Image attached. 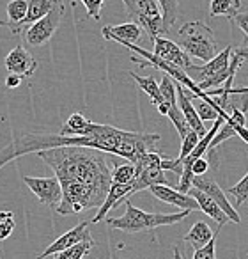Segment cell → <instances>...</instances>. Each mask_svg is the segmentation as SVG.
<instances>
[{"label":"cell","mask_w":248,"mask_h":259,"mask_svg":"<svg viewBox=\"0 0 248 259\" xmlns=\"http://www.w3.org/2000/svg\"><path fill=\"white\" fill-rule=\"evenodd\" d=\"M61 183L59 215H78L101 208L112 185V170L101 151L87 148H54L37 153Z\"/></svg>","instance_id":"1"},{"label":"cell","mask_w":248,"mask_h":259,"mask_svg":"<svg viewBox=\"0 0 248 259\" xmlns=\"http://www.w3.org/2000/svg\"><path fill=\"white\" fill-rule=\"evenodd\" d=\"M190 211L179 213H147L144 209H138L130 201H126V213L115 219H107L108 227L112 229L124 231V233H140V231H151L160 226H172V224L183 222Z\"/></svg>","instance_id":"2"},{"label":"cell","mask_w":248,"mask_h":259,"mask_svg":"<svg viewBox=\"0 0 248 259\" xmlns=\"http://www.w3.org/2000/svg\"><path fill=\"white\" fill-rule=\"evenodd\" d=\"M177 45L188 57L199 59L206 64L216 57V39L213 30L202 22H186L177 30Z\"/></svg>","instance_id":"3"},{"label":"cell","mask_w":248,"mask_h":259,"mask_svg":"<svg viewBox=\"0 0 248 259\" xmlns=\"http://www.w3.org/2000/svg\"><path fill=\"white\" fill-rule=\"evenodd\" d=\"M230 55H232V47L223 48L220 54H216L215 59H211L209 62L202 66H195L191 64L186 69V76L202 91H211V89H218L222 83H225V80L229 78L230 73Z\"/></svg>","instance_id":"4"},{"label":"cell","mask_w":248,"mask_h":259,"mask_svg":"<svg viewBox=\"0 0 248 259\" xmlns=\"http://www.w3.org/2000/svg\"><path fill=\"white\" fill-rule=\"evenodd\" d=\"M126 13L135 25L147 32L149 39L155 41L162 37V13H160V2L156 0H124L122 2Z\"/></svg>","instance_id":"5"},{"label":"cell","mask_w":248,"mask_h":259,"mask_svg":"<svg viewBox=\"0 0 248 259\" xmlns=\"http://www.w3.org/2000/svg\"><path fill=\"white\" fill-rule=\"evenodd\" d=\"M165 156L158 151L145 153L137 163H135V180L131 183V195L155 185H169L165 170H162V160Z\"/></svg>","instance_id":"6"},{"label":"cell","mask_w":248,"mask_h":259,"mask_svg":"<svg viewBox=\"0 0 248 259\" xmlns=\"http://www.w3.org/2000/svg\"><path fill=\"white\" fill-rule=\"evenodd\" d=\"M64 11H66L64 2H57V6L44 18H41L39 22L32 23L29 29L23 30L22 36L25 39V43L30 45V47H43V45H46L54 37L59 25H61Z\"/></svg>","instance_id":"7"},{"label":"cell","mask_w":248,"mask_h":259,"mask_svg":"<svg viewBox=\"0 0 248 259\" xmlns=\"http://www.w3.org/2000/svg\"><path fill=\"white\" fill-rule=\"evenodd\" d=\"M23 183L30 188L34 195L41 201V204L48 206V208H55L59 206L62 199L61 183L55 176L50 178H32V176H23Z\"/></svg>","instance_id":"8"},{"label":"cell","mask_w":248,"mask_h":259,"mask_svg":"<svg viewBox=\"0 0 248 259\" xmlns=\"http://www.w3.org/2000/svg\"><path fill=\"white\" fill-rule=\"evenodd\" d=\"M191 187L197 188V190H201V192H204L208 197H211L213 201H215L216 204L220 206V209H222V211L225 213L227 217H229L230 222H234V224H239L241 222L239 213H237L236 209L230 206V202H229V199H227L225 192L222 190V187H220V185L216 183V181L213 180L211 176H206V174H204V176H195Z\"/></svg>","instance_id":"9"},{"label":"cell","mask_w":248,"mask_h":259,"mask_svg":"<svg viewBox=\"0 0 248 259\" xmlns=\"http://www.w3.org/2000/svg\"><path fill=\"white\" fill-rule=\"evenodd\" d=\"M153 43H155L153 55L158 57L160 61L167 62V64L174 66V68L181 69V71H186V69L191 66V59L184 54L183 48H181L177 43L167 39V37H156Z\"/></svg>","instance_id":"10"},{"label":"cell","mask_w":248,"mask_h":259,"mask_svg":"<svg viewBox=\"0 0 248 259\" xmlns=\"http://www.w3.org/2000/svg\"><path fill=\"white\" fill-rule=\"evenodd\" d=\"M6 69L9 71V75H18L22 78H30L34 76V73L39 68V62L36 57H32L27 48H23L22 45H18L16 48H13L8 54L4 61Z\"/></svg>","instance_id":"11"},{"label":"cell","mask_w":248,"mask_h":259,"mask_svg":"<svg viewBox=\"0 0 248 259\" xmlns=\"http://www.w3.org/2000/svg\"><path fill=\"white\" fill-rule=\"evenodd\" d=\"M92 240L89 233V222H80L78 226H75L73 229H69L68 233H64L62 236H59L50 247L44 248L43 254H39L36 259H44L48 255H54V254H59L62 250H68L69 247H75V245L82 243V241H89Z\"/></svg>","instance_id":"12"},{"label":"cell","mask_w":248,"mask_h":259,"mask_svg":"<svg viewBox=\"0 0 248 259\" xmlns=\"http://www.w3.org/2000/svg\"><path fill=\"white\" fill-rule=\"evenodd\" d=\"M176 96H177V107H179L181 114L184 115V121H186V124L190 126L191 132H195V134L199 135V139H202L206 134H208V130H206L204 122L199 119L193 103H191V100H193L195 96L177 82H176Z\"/></svg>","instance_id":"13"},{"label":"cell","mask_w":248,"mask_h":259,"mask_svg":"<svg viewBox=\"0 0 248 259\" xmlns=\"http://www.w3.org/2000/svg\"><path fill=\"white\" fill-rule=\"evenodd\" d=\"M156 199L167 202V204H172L181 208L183 211H195L199 209V204L195 202L193 197H190L188 194H181L176 188L169 187V185H155V187L147 188Z\"/></svg>","instance_id":"14"},{"label":"cell","mask_w":248,"mask_h":259,"mask_svg":"<svg viewBox=\"0 0 248 259\" xmlns=\"http://www.w3.org/2000/svg\"><path fill=\"white\" fill-rule=\"evenodd\" d=\"M105 39L117 41L121 45H135L142 36V29L138 25H135L133 22L122 23V25H107L101 30Z\"/></svg>","instance_id":"15"},{"label":"cell","mask_w":248,"mask_h":259,"mask_svg":"<svg viewBox=\"0 0 248 259\" xmlns=\"http://www.w3.org/2000/svg\"><path fill=\"white\" fill-rule=\"evenodd\" d=\"M131 197V185H110V190H108L107 194V199H105V202L101 204V208L97 209L96 217L92 219L94 224L101 222V220L107 219V213L110 211V209L117 208L121 202L128 201V199Z\"/></svg>","instance_id":"16"},{"label":"cell","mask_w":248,"mask_h":259,"mask_svg":"<svg viewBox=\"0 0 248 259\" xmlns=\"http://www.w3.org/2000/svg\"><path fill=\"white\" fill-rule=\"evenodd\" d=\"M188 195L195 199V202L199 204V209H201L202 213H206L208 217H211V219L215 220L216 224H218V229L225 226L227 222H230L229 217H227L225 213L220 209V206L216 204V202L213 201L211 197H208L204 192H201V190H197V188L191 187L190 190H188Z\"/></svg>","instance_id":"17"},{"label":"cell","mask_w":248,"mask_h":259,"mask_svg":"<svg viewBox=\"0 0 248 259\" xmlns=\"http://www.w3.org/2000/svg\"><path fill=\"white\" fill-rule=\"evenodd\" d=\"M29 11V2L27 0H11L8 4V29L13 34L23 32V22Z\"/></svg>","instance_id":"18"},{"label":"cell","mask_w":248,"mask_h":259,"mask_svg":"<svg viewBox=\"0 0 248 259\" xmlns=\"http://www.w3.org/2000/svg\"><path fill=\"white\" fill-rule=\"evenodd\" d=\"M90 124L92 121L83 117V114L75 112V114L69 115V119H66V122L61 126V132L59 135L61 137H85L89 134Z\"/></svg>","instance_id":"19"},{"label":"cell","mask_w":248,"mask_h":259,"mask_svg":"<svg viewBox=\"0 0 248 259\" xmlns=\"http://www.w3.org/2000/svg\"><path fill=\"white\" fill-rule=\"evenodd\" d=\"M215 234L216 233L204 222V220H199V222H195L193 226H191V229L188 231V234L184 236V241L190 243L195 250H199V248H202L204 245H208Z\"/></svg>","instance_id":"20"},{"label":"cell","mask_w":248,"mask_h":259,"mask_svg":"<svg viewBox=\"0 0 248 259\" xmlns=\"http://www.w3.org/2000/svg\"><path fill=\"white\" fill-rule=\"evenodd\" d=\"M55 6H57L55 0H30L29 11H27V18H25V22H23V30L29 29L32 23L39 22L41 18H44Z\"/></svg>","instance_id":"21"},{"label":"cell","mask_w":248,"mask_h":259,"mask_svg":"<svg viewBox=\"0 0 248 259\" xmlns=\"http://www.w3.org/2000/svg\"><path fill=\"white\" fill-rule=\"evenodd\" d=\"M241 6H243V2H239V0H211L209 2V15L227 16L229 20H234L236 15H239Z\"/></svg>","instance_id":"22"},{"label":"cell","mask_w":248,"mask_h":259,"mask_svg":"<svg viewBox=\"0 0 248 259\" xmlns=\"http://www.w3.org/2000/svg\"><path fill=\"white\" fill-rule=\"evenodd\" d=\"M160 13H162V37H165L177 20L179 2H176V0H162L160 2Z\"/></svg>","instance_id":"23"},{"label":"cell","mask_w":248,"mask_h":259,"mask_svg":"<svg viewBox=\"0 0 248 259\" xmlns=\"http://www.w3.org/2000/svg\"><path fill=\"white\" fill-rule=\"evenodd\" d=\"M130 76L140 85V89L151 98L153 105H156V108H158L160 105H163V98H162V94H160V83L155 80V76H138L137 73H130Z\"/></svg>","instance_id":"24"},{"label":"cell","mask_w":248,"mask_h":259,"mask_svg":"<svg viewBox=\"0 0 248 259\" xmlns=\"http://www.w3.org/2000/svg\"><path fill=\"white\" fill-rule=\"evenodd\" d=\"M135 180V165L130 162L114 165L112 170V183L114 185H131Z\"/></svg>","instance_id":"25"},{"label":"cell","mask_w":248,"mask_h":259,"mask_svg":"<svg viewBox=\"0 0 248 259\" xmlns=\"http://www.w3.org/2000/svg\"><path fill=\"white\" fill-rule=\"evenodd\" d=\"M94 247V240L82 241V243L69 247L68 250H62L59 254H55V259H83Z\"/></svg>","instance_id":"26"},{"label":"cell","mask_w":248,"mask_h":259,"mask_svg":"<svg viewBox=\"0 0 248 259\" xmlns=\"http://www.w3.org/2000/svg\"><path fill=\"white\" fill-rule=\"evenodd\" d=\"M229 194L236 197L237 206L248 204V172L244 174V178L239 181V183H236L234 187L229 188Z\"/></svg>","instance_id":"27"},{"label":"cell","mask_w":248,"mask_h":259,"mask_svg":"<svg viewBox=\"0 0 248 259\" xmlns=\"http://www.w3.org/2000/svg\"><path fill=\"white\" fill-rule=\"evenodd\" d=\"M15 213L13 211H0V241L8 240L15 231Z\"/></svg>","instance_id":"28"},{"label":"cell","mask_w":248,"mask_h":259,"mask_svg":"<svg viewBox=\"0 0 248 259\" xmlns=\"http://www.w3.org/2000/svg\"><path fill=\"white\" fill-rule=\"evenodd\" d=\"M181 141H183V144H181V153H179V156H177V162L181 163V165H183V160L186 158L188 155H190L191 151H193L195 149V146H197V142L201 141V139H199V135L195 134V132H188V135L184 139H181Z\"/></svg>","instance_id":"29"},{"label":"cell","mask_w":248,"mask_h":259,"mask_svg":"<svg viewBox=\"0 0 248 259\" xmlns=\"http://www.w3.org/2000/svg\"><path fill=\"white\" fill-rule=\"evenodd\" d=\"M218 233H220V229H216V234L211 238V241H209L208 245H204L202 248H199V250H195L191 259H216L215 250H216V238H218Z\"/></svg>","instance_id":"30"},{"label":"cell","mask_w":248,"mask_h":259,"mask_svg":"<svg viewBox=\"0 0 248 259\" xmlns=\"http://www.w3.org/2000/svg\"><path fill=\"white\" fill-rule=\"evenodd\" d=\"M82 6H85L87 9V16L92 20H100L101 16V9H103L105 2L103 0H83Z\"/></svg>","instance_id":"31"},{"label":"cell","mask_w":248,"mask_h":259,"mask_svg":"<svg viewBox=\"0 0 248 259\" xmlns=\"http://www.w3.org/2000/svg\"><path fill=\"white\" fill-rule=\"evenodd\" d=\"M209 165H211V163L208 162V158H206V156H202V158L195 160V162L191 163L190 170H191V174H193V178L195 176H204V174L209 170Z\"/></svg>","instance_id":"32"},{"label":"cell","mask_w":248,"mask_h":259,"mask_svg":"<svg viewBox=\"0 0 248 259\" xmlns=\"http://www.w3.org/2000/svg\"><path fill=\"white\" fill-rule=\"evenodd\" d=\"M232 22L243 30V34H244L243 45H248V13H239V15H236V18H234Z\"/></svg>","instance_id":"33"},{"label":"cell","mask_w":248,"mask_h":259,"mask_svg":"<svg viewBox=\"0 0 248 259\" xmlns=\"http://www.w3.org/2000/svg\"><path fill=\"white\" fill-rule=\"evenodd\" d=\"M20 83H22V76H18V75H9L8 78H6V87H8V89H15Z\"/></svg>","instance_id":"34"},{"label":"cell","mask_w":248,"mask_h":259,"mask_svg":"<svg viewBox=\"0 0 248 259\" xmlns=\"http://www.w3.org/2000/svg\"><path fill=\"white\" fill-rule=\"evenodd\" d=\"M229 121H230V119H229ZM230 122H232V121H230ZM232 124H234V122H232ZM234 130H236L237 137L248 144V128H246V126H236V124H234Z\"/></svg>","instance_id":"35"},{"label":"cell","mask_w":248,"mask_h":259,"mask_svg":"<svg viewBox=\"0 0 248 259\" xmlns=\"http://www.w3.org/2000/svg\"><path fill=\"white\" fill-rule=\"evenodd\" d=\"M232 54L237 55V57L241 59V61H248V47H237V48H232Z\"/></svg>","instance_id":"36"},{"label":"cell","mask_w":248,"mask_h":259,"mask_svg":"<svg viewBox=\"0 0 248 259\" xmlns=\"http://www.w3.org/2000/svg\"><path fill=\"white\" fill-rule=\"evenodd\" d=\"M174 259H183V254H181L179 247H174Z\"/></svg>","instance_id":"37"},{"label":"cell","mask_w":248,"mask_h":259,"mask_svg":"<svg viewBox=\"0 0 248 259\" xmlns=\"http://www.w3.org/2000/svg\"><path fill=\"white\" fill-rule=\"evenodd\" d=\"M232 93H246L248 94V87H237V89H234V87H232L230 94H232Z\"/></svg>","instance_id":"38"},{"label":"cell","mask_w":248,"mask_h":259,"mask_svg":"<svg viewBox=\"0 0 248 259\" xmlns=\"http://www.w3.org/2000/svg\"><path fill=\"white\" fill-rule=\"evenodd\" d=\"M0 27H8V23H6V22H0Z\"/></svg>","instance_id":"39"}]
</instances>
